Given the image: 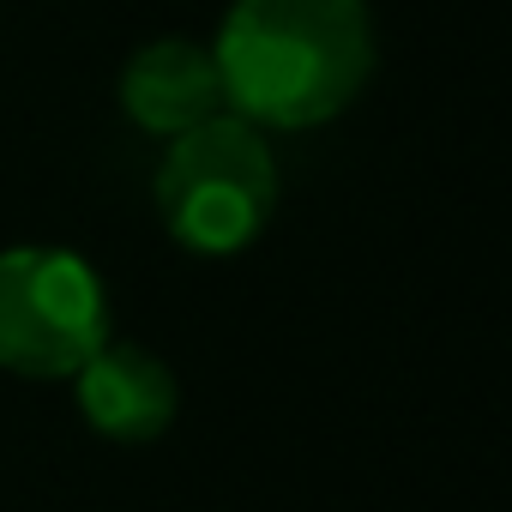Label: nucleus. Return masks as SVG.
<instances>
[{
	"label": "nucleus",
	"mask_w": 512,
	"mask_h": 512,
	"mask_svg": "<svg viewBox=\"0 0 512 512\" xmlns=\"http://www.w3.org/2000/svg\"><path fill=\"white\" fill-rule=\"evenodd\" d=\"M223 109L260 133L338 121L374 79L368 0H235L211 43Z\"/></svg>",
	"instance_id": "nucleus-1"
},
{
	"label": "nucleus",
	"mask_w": 512,
	"mask_h": 512,
	"mask_svg": "<svg viewBox=\"0 0 512 512\" xmlns=\"http://www.w3.org/2000/svg\"><path fill=\"white\" fill-rule=\"evenodd\" d=\"M121 109L139 133L175 139L211 115H223V79L205 43L193 37H157L121 67Z\"/></svg>",
	"instance_id": "nucleus-5"
},
{
	"label": "nucleus",
	"mask_w": 512,
	"mask_h": 512,
	"mask_svg": "<svg viewBox=\"0 0 512 512\" xmlns=\"http://www.w3.org/2000/svg\"><path fill=\"white\" fill-rule=\"evenodd\" d=\"M115 338L103 278L67 247H0V368L19 380H73Z\"/></svg>",
	"instance_id": "nucleus-3"
},
{
	"label": "nucleus",
	"mask_w": 512,
	"mask_h": 512,
	"mask_svg": "<svg viewBox=\"0 0 512 512\" xmlns=\"http://www.w3.org/2000/svg\"><path fill=\"white\" fill-rule=\"evenodd\" d=\"M73 398H79V416L91 422V434H103L115 446H151L157 434H169V422L181 410V380L145 344L109 338L73 374Z\"/></svg>",
	"instance_id": "nucleus-4"
},
{
	"label": "nucleus",
	"mask_w": 512,
	"mask_h": 512,
	"mask_svg": "<svg viewBox=\"0 0 512 512\" xmlns=\"http://www.w3.org/2000/svg\"><path fill=\"white\" fill-rule=\"evenodd\" d=\"M157 217L163 229L205 260L241 253L266 235L278 211V157L272 139L241 121V115H211L175 139H163L157 163Z\"/></svg>",
	"instance_id": "nucleus-2"
}]
</instances>
